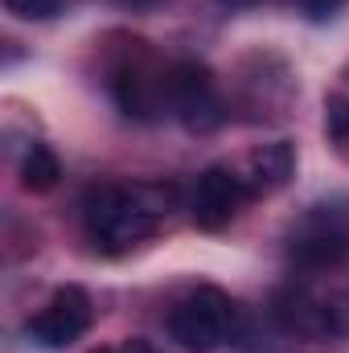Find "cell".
<instances>
[{
    "instance_id": "cell-1",
    "label": "cell",
    "mask_w": 349,
    "mask_h": 353,
    "mask_svg": "<svg viewBox=\"0 0 349 353\" xmlns=\"http://www.w3.org/2000/svg\"><path fill=\"white\" fill-rule=\"evenodd\" d=\"M173 210L177 185H165V181H132V185L103 181L83 193V226L90 243L107 255H123L148 243Z\"/></svg>"
},
{
    "instance_id": "cell-2",
    "label": "cell",
    "mask_w": 349,
    "mask_h": 353,
    "mask_svg": "<svg viewBox=\"0 0 349 353\" xmlns=\"http://www.w3.org/2000/svg\"><path fill=\"white\" fill-rule=\"evenodd\" d=\"M169 337L189 353L222 350L226 341L239 337V304L214 283L189 288L169 308Z\"/></svg>"
},
{
    "instance_id": "cell-3",
    "label": "cell",
    "mask_w": 349,
    "mask_h": 353,
    "mask_svg": "<svg viewBox=\"0 0 349 353\" xmlns=\"http://www.w3.org/2000/svg\"><path fill=\"white\" fill-rule=\"evenodd\" d=\"M271 321L288 337L349 341V292H317L308 283H283L271 296Z\"/></svg>"
},
{
    "instance_id": "cell-4",
    "label": "cell",
    "mask_w": 349,
    "mask_h": 353,
    "mask_svg": "<svg viewBox=\"0 0 349 353\" xmlns=\"http://www.w3.org/2000/svg\"><path fill=\"white\" fill-rule=\"evenodd\" d=\"M107 90L119 103V111L132 115V119H161V115H169V66H161L144 50V41H132V50L119 62H111Z\"/></svg>"
},
{
    "instance_id": "cell-5",
    "label": "cell",
    "mask_w": 349,
    "mask_h": 353,
    "mask_svg": "<svg viewBox=\"0 0 349 353\" xmlns=\"http://www.w3.org/2000/svg\"><path fill=\"white\" fill-rule=\"evenodd\" d=\"M288 263L300 271H329L349 255V222L333 205H312L288 230Z\"/></svg>"
},
{
    "instance_id": "cell-6",
    "label": "cell",
    "mask_w": 349,
    "mask_h": 353,
    "mask_svg": "<svg viewBox=\"0 0 349 353\" xmlns=\"http://www.w3.org/2000/svg\"><path fill=\"white\" fill-rule=\"evenodd\" d=\"M247 201H251V189L235 165H210L197 173L189 189V218L197 230H222L243 214Z\"/></svg>"
},
{
    "instance_id": "cell-7",
    "label": "cell",
    "mask_w": 349,
    "mask_h": 353,
    "mask_svg": "<svg viewBox=\"0 0 349 353\" xmlns=\"http://www.w3.org/2000/svg\"><path fill=\"white\" fill-rule=\"evenodd\" d=\"M169 115L181 119L189 132H210L226 119L218 83L201 62H173L169 66Z\"/></svg>"
},
{
    "instance_id": "cell-8",
    "label": "cell",
    "mask_w": 349,
    "mask_h": 353,
    "mask_svg": "<svg viewBox=\"0 0 349 353\" xmlns=\"http://www.w3.org/2000/svg\"><path fill=\"white\" fill-rule=\"evenodd\" d=\"M90 316H94L90 296L79 283H66L25 321V337L33 345H41V350H62V345H70V341H79L87 333Z\"/></svg>"
},
{
    "instance_id": "cell-9",
    "label": "cell",
    "mask_w": 349,
    "mask_h": 353,
    "mask_svg": "<svg viewBox=\"0 0 349 353\" xmlns=\"http://www.w3.org/2000/svg\"><path fill=\"white\" fill-rule=\"evenodd\" d=\"M235 169L247 181L251 197H271V193H279L296 176V148L288 140H271V144L251 148L243 157V165H235Z\"/></svg>"
},
{
    "instance_id": "cell-10",
    "label": "cell",
    "mask_w": 349,
    "mask_h": 353,
    "mask_svg": "<svg viewBox=\"0 0 349 353\" xmlns=\"http://www.w3.org/2000/svg\"><path fill=\"white\" fill-rule=\"evenodd\" d=\"M58 176H62V165H58V157H54L50 144H29L25 148V157H21V185L25 189L50 193L58 185Z\"/></svg>"
},
{
    "instance_id": "cell-11",
    "label": "cell",
    "mask_w": 349,
    "mask_h": 353,
    "mask_svg": "<svg viewBox=\"0 0 349 353\" xmlns=\"http://www.w3.org/2000/svg\"><path fill=\"white\" fill-rule=\"evenodd\" d=\"M325 132H329V140L349 144V70L325 99Z\"/></svg>"
},
{
    "instance_id": "cell-12",
    "label": "cell",
    "mask_w": 349,
    "mask_h": 353,
    "mask_svg": "<svg viewBox=\"0 0 349 353\" xmlns=\"http://www.w3.org/2000/svg\"><path fill=\"white\" fill-rule=\"evenodd\" d=\"M4 8L21 21H50V17H58L62 0H4Z\"/></svg>"
},
{
    "instance_id": "cell-13",
    "label": "cell",
    "mask_w": 349,
    "mask_h": 353,
    "mask_svg": "<svg viewBox=\"0 0 349 353\" xmlns=\"http://www.w3.org/2000/svg\"><path fill=\"white\" fill-rule=\"evenodd\" d=\"M292 4H296L308 21H329V17H337V12H341V4H346V0H292Z\"/></svg>"
},
{
    "instance_id": "cell-14",
    "label": "cell",
    "mask_w": 349,
    "mask_h": 353,
    "mask_svg": "<svg viewBox=\"0 0 349 353\" xmlns=\"http://www.w3.org/2000/svg\"><path fill=\"white\" fill-rule=\"evenodd\" d=\"M90 353H165V350L152 345V341H144V337H128L119 345H99V350H90Z\"/></svg>"
},
{
    "instance_id": "cell-15",
    "label": "cell",
    "mask_w": 349,
    "mask_h": 353,
    "mask_svg": "<svg viewBox=\"0 0 349 353\" xmlns=\"http://www.w3.org/2000/svg\"><path fill=\"white\" fill-rule=\"evenodd\" d=\"M222 4H230V8H235V4H251V0H222Z\"/></svg>"
},
{
    "instance_id": "cell-16",
    "label": "cell",
    "mask_w": 349,
    "mask_h": 353,
    "mask_svg": "<svg viewBox=\"0 0 349 353\" xmlns=\"http://www.w3.org/2000/svg\"><path fill=\"white\" fill-rule=\"evenodd\" d=\"M123 4H148V0H123Z\"/></svg>"
}]
</instances>
